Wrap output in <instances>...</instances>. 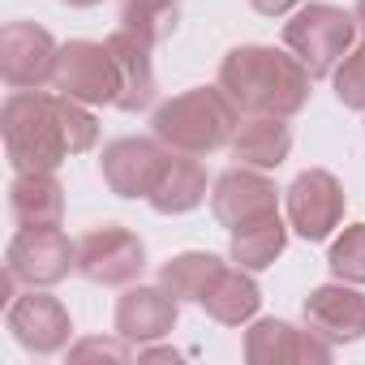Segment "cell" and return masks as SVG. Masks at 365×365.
<instances>
[{
  "instance_id": "1",
  "label": "cell",
  "mask_w": 365,
  "mask_h": 365,
  "mask_svg": "<svg viewBox=\"0 0 365 365\" xmlns=\"http://www.w3.org/2000/svg\"><path fill=\"white\" fill-rule=\"evenodd\" d=\"M309 82L314 73L288 48L267 43L232 48L220 65V86L250 116H297L309 103Z\"/></svg>"
},
{
  "instance_id": "2",
  "label": "cell",
  "mask_w": 365,
  "mask_h": 365,
  "mask_svg": "<svg viewBox=\"0 0 365 365\" xmlns=\"http://www.w3.org/2000/svg\"><path fill=\"white\" fill-rule=\"evenodd\" d=\"M0 133L14 172H56L73 155L65 138L61 91H14L0 108Z\"/></svg>"
},
{
  "instance_id": "3",
  "label": "cell",
  "mask_w": 365,
  "mask_h": 365,
  "mask_svg": "<svg viewBox=\"0 0 365 365\" xmlns=\"http://www.w3.org/2000/svg\"><path fill=\"white\" fill-rule=\"evenodd\" d=\"M237 103L228 99L224 86H194L185 95H172L155 108L150 133L168 150H185V155H211L232 142L237 133Z\"/></svg>"
},
{
  "instance_id": "4",
  "label": "cell",
  "mask_w": 365,
  "mask_h": 365,
  "mask_svg": "<svg viewBox=\"0 0 365 365\" xmlns=\"http://www.w3.org/2000/svg\"><path fill=\"white\" fill-rule=\"evenodd\" d=\"M356 14H344L335 5H305L292 14V22L284 26V48L314 73V78H331L335 65L352 52L356 43Z\"/></svg>"
},
{
  "instance_id": "5",
  "label": "cell",
  "mask_w": 365,
  "mask_h": 365,
  "mask_svg": "<svg viewBox=\"0 0 365 365\" xmlns=\"http://www.w3.org/2000/svg\"><path fill=\"white\" fill-rule=\"evenodd\" d=\"M146 267V245L138 232L120 224H99L78 241V275L103 288H125L142 275Z\"/></svg>"
},
{
  "instance_id": "6",
  "label": "cell",
  "mask_w": 365,
  "mask_h": 365,
  "mask_svg": "<svg viewBox=\"0 0 365 365\" xmlns=\"http://www.w3.org/2000/svg\"><path fill=\"white\" fill-rule=\"evenodd\" d=\"M52 86L86 108L95 103H116L120 95V73H116V61L108 52V43H91V39H73L61 48V61H56V78Z\"/></svg>"
},
{
  "instance_id": "7",
  "label": "cell",
  "mask_w": 365,
  "mask_h": 365,
  "mask_svg": "<svg viewBox=\"0 0 365 365\" xmlns=\"http://www.w3.org/2000/svg\"><path fill=\"white\" fill-rule=\"evenodd\" d=\"M5 267L26 288H52L78 271V245L61 228H22L5 250Z\"/></svg>"
},
{
  "instance_id": "8",
  "label": "cell",
  "mask_w": 365,
  "mask_h": 365,
  "mask_svg": "<svg viewBox=\"0 0 365 365\" xmlns=\"http://www.w3.org/2000/svg\"><path fill=\"white\" fill-rule=\"evenodd\" d=\"M61 48L35 22H9L0 31V73L14 91H43L56 78Z\"/></svg>"
},
{
  "instance_id": "9",
  "label": "cell",
  "mask_w": 365,
  "mask_h": 365,
  "mask_svg": "<svg viewBox=\"0 0 365 365\" xmlns=\"http://www.w3.org/2000/svg\"><path fill=\"white\" fill-rule=\"evenodd\" d=\"M168 168V150L159 138H116L103 146L99 172L116 198H150Z\"/></svg>"
},
{
  "instance_id": "10",
  "label": "cell",
  "mask_w": 365,
  "mask_h": 365,
  "mask_svg": "<svg viewBox=\"0 0 365 365\" xmlns=\"http://www.w3.org/2000/svg\"><path fill=\"white\" fill-rule=\"evenodd\" d=\"M344 220V185L327 168H309L288 185V224L305 241H327Z\"/></svg>"
},
{
  "instance_id": "11",
  "label": "cell",
  "mask_w": 365,
  "mask_h": 365,
  "mask_svg": "<svg viewBox=\"0 0 365 365\" xmlns=\"http://www.w3.org/2000/svg\"><path fill=\"white\" fill-rule=\"evenodd\" d=\"M9 331H14V339L26 352L52 356V352H61L69 344L73 322H69V309L61 305V297L31 288L26 297H14L9 301Z\"/></svg>"
},
{
  "instance_id": "12",
  "label": "cell",
  "mask_w": 365,
  "mask_h": 365,
  "mask_svg": "<svg viewBox=\"0 0 365 365\" xmlns=\"http://www.w3.org/2000/svg\"><path fill=\"white\" fill-rule=\"evenodd\" d=\"M211 211L232 232V228H241V224H250V220H258L267 211H279V190L258 168L237 163L211 185Z\"/></svg>"
},
{
  "instance_id": "13",
  "label": "cell",
  "mask_w": 365,
  "mask_h": 365,
  "mask_svg": "<svg viewBox=\"0 0 365 365\" xmlns=\"http://www.w3.org/2000/svg\"><path fill=\"white\" fill-rule=\"evenodd\" d=\"M331 348L318 331H297L292 322L284 318H258L250 331H245V361L254 365H288V361H309V365H322L331 361Z\"/></svg>"
},
{
  "instance_id": "14",
  "label": "cell",
  "mask_w": 365,
  "mask_h": 365,
  "mask_svg": "<svg viewBox=\"0 0 365 365\" xmlns=\"http://www.w3.org/2000/svg\"><path fill=\"white\" fill-rule=\"evenodd\" d=\"M301 314H305V327L318 331L327 344H356L365 335V297L348 279L314 288Z\"/></svg>"
},
{
  "instance_id": "15",
  "label": "cell",
  "mask_w": 365,
  "mask_h": 365,
  "mask_svg": "<svg viewBox=\"0 0 365 365\" xmlns=\"http://www.w3.org/2000/svg\"><path fill=\"white\" fill-rule=\"evenodd\" d=\"M176 314H180V301L159 284V288H129L120 301H116V335L129 339L133 348L150 344V339H163L172 327H176Z\"/></svg>"
},
{
  "instance_id": "16",
  "label": "cell",
  "mask_w": 365,
  "mask_h": 365,
  "mask_svg": "<svg viewBox=\"0 0 365 365\" xmlns=\"http://www.w3.org/2000/svg\"><path fill=\"white\" fill-rule=\"evenodd\" d=\"M108 52L116 61V73H120V95H116V108L120 112H142L155 103V65H150V43L138 39L133 31H112L108 39Z\"/></svg>"
},
{
  "instance_id": "17",
  "label": "cell",
  "mask_w": 365,
  "mask_h": 365,
  "mask_svg": "<svg viewBox=\"0 0 365 365\" xmlns=\"http://www.w3.org/2000/svg\"><path fill=\"white\" fill-rule=\"evenodd\" d=\"M232 159L245 163V168H258V172H271L288 159L292 150V129H288V116H250L237 125L232 133Z\"/></svg>"
},
{
  "instance_id": "18",
  "label": "cell",
  "mask_w": 365,
  "mask_h": 365,
  "mask_svg": "<svg viewBox=\"0 0 365 365\" xmlns=\"http://www.w3.org/2000/svg\"><path fill=\"white\" fill-rule=\"evenodd\" d=\"M9 211L22 228H61L65 190L52 172H18L9 185Z\"/></svg>"
},
{
  "instance_id": "19",
  "label": "cell",
  "mask_w": 365,
  "mask_h": 365,
  "mask_svg": "<svg viewBox=\"0 0 365 365\" xmlns=\"http://www.w3.org/2000/svg\"><path fill=\"white\" fill-rule=\"evenodd\" d=\"M202 198H207V168L194 155L176 150V155H168V168H163L159 185H155V194L146 202L159 215H185V211L202 207Z\"/></svg>"
},
{
  "instance_id": "20",
  "label": "cell",
  "mask_w": 365,
  "mask_h": 365,
  "mask_svg": "<svg viewBox=\"0 0 365 365\" xmlns=\"http://www.w3.org/2000/svg\"><path fill=\"white\" fill-rule=\"evenodd\" d=\"M198 305H202L215 322H224V327H241V322H250V318L258 314L262 292H258V284H254V275H250L245 267H224L220 279L207 288V297H202Z\"/></svg>"
},
{
  "instance_id": "21",
  "label": "cell",
  "mask_w": 365,
  "mask_h": 365,
  "mask_svg": "<svg viewBox=\"0 0 365 365\" xmlns=\"http://www.w3.org/2000/svg\"><path fill=\"white\" fill-rule=\"evenodd\" d=\"M288 245V224L279 220V211H267L241 228H232V241H228V254L237 267L245 271H267Z\"/></svg>"
},
{
  "instance_id": "22",
  "label": "cell",
  "mask_w": 365,
  "mask_h": 365,
  "mask_svg": "<svg viewBox=\"0 0 365 365\" xmlns=\"http://www.w3.org/2000/svg\"><path fill=\"white\" fill-rule=\"evenodd\" d=\"M224 271V258L215 254H202V250H190V254H176L159 267V284L176 297V301H202L207 288L220 279Z\"/></svg>"
},
{
  "instance_id": "23",
  "label": "cell",
  "mask_w": 365,
  "mask_h": 365,
  "mask_svg": "<svg viewBox=\"0 0 365 365\" xmlns=\"http://www.w3.org/2000/svg\"><path fill=\"white\" fill-rule=\"evenodd\" d=\"M176 22H180L176 0H120V26L133 31L138 39H146L150 48L172 39Z\"/></svg>"
},
{
  "instance_id": "24",
  "label": "cell",
  "mask_w": 365,
  "mask_h": 365,
  "mask_svg": "<svg viewBox=\"0 0 365 365\" xmlns=\"http://www.w3.org/2000/svg\"><path fill=\"white\" fill-rule=\"evenodd\" d=\"M331 275L348 284H365V224H352L331 245Z\"/></svg>"
},
{
  "instance_id": "25",
  "label": "cell",
  "mask_w": 365,
  "mask_h": 365,
  "mask_svg": "<svg viewBox=\"0 0 365 365\" xmlns=\"http://www.w3.org/2000/svg\"><path fill=\"white\" fill-rule=\"evenodd\" d=\"M331 82H335V99L344 108L365 112V31H361V43H352V52L335 65Z\"/></svg>"
},
{
  "instance_id": "26",
  "label": "cell",
  "mask_w": 365,
  "mask_h": 365,
  "mask_svg": "<svg viewBox=\"0 0 365 365\" xmlns=\"http://www.w3.org/2000/svg\"><path fill=\"white\" fill-rule=\"evenodd\" d=\"M69 361H129V339H78L69 348Z\"/></svg>"
},
{
  "instance_id": "27",
  "label": "cell",
  "mask_w": 365,
  "mask_h": 365,
  "mask_svg": "<svg viewBox=\"0 0 365 365\" xmlns=\"http://www.w3.org/2000/svg\"><path fill=\"white\" fill-rule=\"evenodd\" d=\"M301 5V0H250V9H258L262 18H284Z\"/></svg>"
},
{
  "instance_id": "28",
  "label": "cell",
  "mask_w": 365,
  "mask_h": 365,
  "mask_svg": "<svg viewBox=\"0 0 365 365\" xmlns=\"http://www.w3.org/2000/svg\"><path fill=\"white\" fill-rule=\"evenodd\" d=\"M61 5H69V9H95V5H103V0H61Z\"/></svg>"
},
{
  "instance_id": "29",
  "label": "cell",
  "mask_w": 365,
  "mask_h": 365,
  "mask_svg": "<svg viewBox=\"0 0 365 365\" xmlns=\"http://www.w3.org/2000/svg\"><path fill=\"white\" fill-rule=\"evenodd\" d=\"M356 26L365 31V0H356Z\"/></svg>"
}]
</instances>
